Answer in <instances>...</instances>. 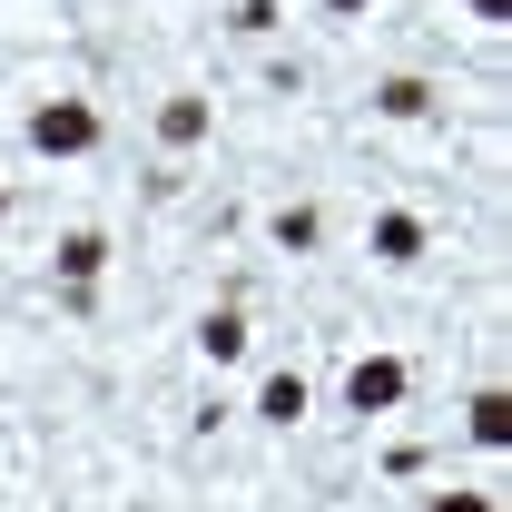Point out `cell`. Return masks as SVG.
<instances>
[{
    "instance_id": "ba28073f",
    "label": "cell",
    "mask_w": 512,
    "mask_h": 512,
    "mask_svg": "<svg viewBox=\"0 0 512 512\" xmlns=\"http://www.w3.org/2000/svg\"><path fill=\"white\" fill-rule=\"evenodd\" d=\"M99 256H109V247H99V237H69V247H60V266H69V286H89V276H99Z\"/></svg>"
},
{
    "instance_id": "277c9868",
    "label": "cell",
    "mask_w": 512,
    "mask_h": 512,
    "mask_svg": "<svg viewBox=\"0 0 512 512\" xmlns=\"http://www.w3.org/2000/svg\"><path fill=\"white\" fill-rule=\"evenodd\" d=\"M256 414H266V424H296V414H306V375H276V384H266V404H256Z\"/></svg>"
},
{
    "instance_id": "8992f818",
    "label": "cell",
    "mask_w": 512,
    "mask_h": 512,
    "mask_svg": "<svg viewBox=\"0 0 512 512\" xmlns=\"http://www.w3.org/2000/svg\"><path fill=\"white\" fill-rule=\"evenodd\" d=\"M375 256H424V227H414V217H384V227H375Z\"/></svg>"
},
{
    "instance_id": "6da1fadb",
    "label": "cell",
    "mask_w": 512,
    "mask_h": 512,
    "mask_svg": "<svg viewBox=\"0 0 512 512\" xmlns=\"http://www.w3.org/2000/svg\"><path fill=\"white\" fill-rule=\"evenodd\" d=\"M89 138H99V119H89L79 99H60V109H40V119H30V148H50V158H79Z\"/></svg>"
},
{
    "instance_id": "5b68a950",
    "label": "cell",
    "mask_w": 512,
    "mask_h": 512,
    "mask_svg": "<svg viewBox=\"0 0 512 512\" xmlns=\"http://www.w3.org/2000/svg\"><path fill=\"white\" fill-rule=\"evenodd\" d=\"M473 434H483V444H512V394H483V404H473Z\"/></svg>"
},
{
    "instance_id": "7c38bea8",
    "label": "cell",
    "mask_w": 512,
    "mask_h": 512,
    "mask_svg": "<svg viewBox=\"0 0 512 512\" xmlns=\"http://www.w3.org/2000/svg\"><path fill=\"white\" fill-rule=\"evenodd\" d=\"M473 10H512V0H473Z\"/></svg>"
},
{
    "instance_id": "8fae6325",
    "label": "cell",
    "mask_w": 512,
    "mask_h": 512,
    "mask_svg": "<svg viewBox=\"0 0 512 512\" xmlns=\"http://www.w3.org/2000/svg\"><path fill=\"white\" fill-rule=\"evenodd\" d=\"M325 10H365V0H325Z\"/></svg>"
},
{
    "instance_id": "30bf717a",
    "label": "cell",
    "mask_w": 512,
    "mask_h": 512,
    "mask_svg": "<svg viewBox=\"0 0 512 512\" xmlns=\"http://www.w3.org/2000/svg\"><path fill=\"white\" fill-rule=\"evenodd\" d=\"M434 512H493V503H483V493H444Z\"/></svg>"
},
{
    "instance_id": "3957f363",
    "label": "cell",
    "mask_w": 512,
    "mask_h": 512,
    "mask_svg": "<svg viewBox=\"0 0 512 512\" xmlns=\"http://www.w3.org/2000/svg\"><path fill=\"white\" fill-rule=\"evenodd\" d=\"M158 138H168V148L207 138V99H168V109H158Z\"/></svg>"
},
{
    "instance_id": "9c48e42d",
    "label": "cell",
    "mask_w": 512,
    "mask_h": 512,
    "mask_svg": "<svg viewBox=\"0 0 512 512\" xmlns=\"http://www.w3.org/2000/svg\"><path fill=\"white\" fill-rule=\"evenodd\" d=\"M424 99H434V89H424V79H384V109H394V119H414V109H424Z\"/></svg>"
},
{
    "instance_id": "52a82bcc",
    "label": "cell",
    "mask_w": 512,
    "mask_h": 512,
    "mask_svg": "<svg viewBox=\"0 0 512 512\" xmlns=\"http://www.w3.org/2000/svg\"><path fill=\"white\" fill-rule=\"evenodd\" d=\"M197 345L227 365V355H247V325H237V316H207V335H197Z\"/></svg>"
},
{
    "instance_id": "7a4b0ae2",
    "label": "cell",
    "mask_w": 512,
    "mask_h": 512,
    "mask_svg": "<svg viewBox=\"0 0 512 512\" xmlns=\"http://www.w3.org/2000/svg\"><path fill=\"white\" fill-rule=\"evenodd\" d=\"M345 394H355V414H384V404H394V394H404V365H355V375H345Z\"/></svg>"
}]
</instances>
